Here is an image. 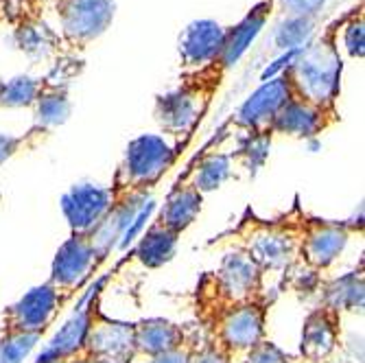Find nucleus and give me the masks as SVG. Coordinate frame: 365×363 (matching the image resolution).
<instances>
[{"mask_svg":"<svg viewBox=\"0 0 365 363\" xmlns=\"http://www.w3.org/2000/svg\"><path fill=\"white\" fill-rule=\"evenodd\" d=\"M267 298L264 293V272L243 252H227L215 272L204 274L195 291V311L202 322L223 309Z\"/></svg>","mask_w":365,"mask_h":363,"instance_id":"nucleus-1","label":"nucleus"},{"mask_svg":"<svg viewBox=\"0 0 365 363\" xmlns=\"http://www.w3.org/2000/svg\"><path fill=\"white\" fill-rule=\"evenodd\" d=\"M178 160V147L155 134L134 138L112 180V206L131 200H147V193L171 171Z\"/></svg>","mask_w":365,"mask_h":363,"instance_id":"nucleus-2","label":"nucleus"},{"mask_svg":"<svg viewBox=\"0 0 365 363\" xmlns=\"http://www.w3.org/2000/svg\"><path fill=\"white\" fill-rule=\"evenodd\" d=\"M282 75L289 79L293 96L317 108L335 110L341 79V57L330 38L309 42Z\"/></svg>","mask_w":365,"mask_h":363,"instance_id":"nucleus-3","label":"nucleus"},{"mask_svg":"<svg viewBox=\"0 0 365 363\" xmlns=\"http://www.w3.org/2000/svg\"><path fill=\"white\" fill-rule=\"evenodd\" d=\"M237 250H243L256 265L267 272H282L297 262V225L295 208L274 221L245 215L241 225L232 232Z\"/></svg>","mask_w":365,"mask_h":363,"instance_id":"nucleus-4","label":"nucleus"},{"mask_svg":"<svg viewBox=\"0 0 365 363\" xmlns=\"http://www.w3.org/2000/svg\"><path fill=\"white\" fill-rule=\"evenodd\" d=\"M272 298H260L254 302L223 309L206 319H202L204 337L217 344L232 361L235 357H245L254 346L267 339V315Z\"/></svg>","mask_w":365,"mask_h":363,"instance_id":"nucleus-5","label":"nucleus"},{"mask_svg":"<svg viewBox=\"0 0 365 363\" xmlns=\"http://www.w3.org/2000/svg\"><path fill=\"white\" fill-rule=\"evenodd\" d=\"M295 225H297V262H302L309 276L326 272L346 250L352 232L361 223H344L317 219L302 213L295 206Z\"/></svg>","mask_w":365,"mask_h":363,"instance_id":"nucleus-6","label":"nucleus"},{"mask_svg":"<svg viewBox=\"0 0 365 363\" xmlns=\"http://www.w3.org/2000/svg\"><path fill=\"white\" fill-rule=\"evenodd\" d=\"M63 305V295L51 285H38L3 313L0 335H44Z\"/></svg>","mask_w":365,"mask_h":363,"instance_id":"nucleus-7","label":"nucleus"},{"mask_svg":"<svg viewBox=\"0 0 365 363\" xmlns=\"http://www.w3.org/2000/svg\"><path fill=\"white\" fill-rule=\"evenodd\" d=\"M88 307L90 319L81 350L96 363H129L134 357V324L108 317L98 305V295Z\"/></svg>","mask_w":365,"mask_h":363,"instance_id":"nucleus-8","label":"nucleus"},{"mask_svg":"<svg viewBox=\"0 0 365 363\" xmlns=\"http://www.w3.org/2000/svg\"><path fill=\"white\" fill-rule=\"evenodd\" d=\"M210 90L204 83H184L155 98L153 116L171 136H188L204 114V103Z\"/></svg>","mask_w":365,"mask_h":363,"instance_id":"nucleus-9","label":"nucleus"},{"mask_svg":"<svg viewBox=\"0 0 365 363\" xmlns=\"http://www.w3.org/2000/svg\"><path fill=\"white\" fill-rule=\"evenodd\" d=\"M57 16L66 40L83 46L112 24L114 0H59Z\"/></svg>","mask_w":365,"mask_h":363,"instance_id":"nucleus-10","label":"nucleus"},{"mask_svg":"<svg viewBox=\"0 0 365 363\" xmlns=\"http://www.w3.org/2000/svg\"><path fill=\"white\" fill-rule=\"evenodd\" d=\"M98 256L88 235H71L55 254L48 282L61 293L71 295L96 267Z\"/></svg>","mask_w":365,"mask_h":363,"instance_id":"nucleus-11","label":"nucleus"},{"mask_svg":"<svg viewBox=\"0 0 365 363\" xmlns=\"http://www.w3.org/2000/svg\"><path fill=\"white\" fill-rule=\"evenodd\" d=\"M291 96L293 92H291L289 79L284 75L272 77L269 81H264L258 90H254L247 96V101L235 114V123L239 127L254 131L256 136L269 134L276 114Z\"/></svg>","mask_w":365,"mask_h":363,"instance_id":"nucleus-12","label":"nucleus"},{"mask_svg":"<svg viewBox=\"0 0 365 363\" xmlns=\"http://www.w3.org/2000/svg\"><path fill=\"white\" fill-rule=\"evenodd\" d=\"M225 31L223 24L210 18L192 20L180 36V57L184 68L202 75L212 71L225 42Z\"/></svg>","mask_w":365,"mask_h":363,"instance_id":"nucleus-13","label":"nucleus"},{"mask_svg":"<svg viewBox=\"0 0 365 363\" xmlns=\"http://www.w3.org/2000/svg\"><path fill=\"white\" fill-rule=\"evenodd\" d=\"M112 206L110 186L77 184L61 197V210L71 225V235H88Z\"/></svg>","mask_w":365,"mask_h":363,"instance_id":"nucleus-14","label":"nucleus"},{"mask_svg":"<svg viewBox=\"0 0 365 363\" xmlns=\"http://www.w3.org/2000/svg\"><path fill=\"white\" fill-rule=\"evenodd\" d=\"M341 339V313L319 302L304 319L300 354L309 363H322L333 357Z\"/></svg>","mask_w":365,"mask_h":363,"instance_id":"nucleus-15","label":"nucleus"},{"mask_svg":"<svg viewBox=\"0 0 365 363\" xmlns=\"http://www.w3.org/2000/svg\"><path fill=\"white\" fill-rule=\"evenodd\" d=\"M337 121L339 116L335 110L317 108L313 103L302 101V98L291 96L276 114L269 134H282L291 138H313L319 136L328 127H333Z\"/></svg>","mask_w":365,"mask_h":363,"instance_id":"nucleus-16","label":"nucleus"},{"mask_svg":"<svg viewBox=\"0 0 365 363\" xmlns=\"http://www.w3.org/2000/svg\"><path fill=\"white\" fill-rule=\"evenodd\" d=\"M192 339H195L192 331H188L186 326H180L175 322L162 319V317L140 319L134 324V335H131V342H134V357L131 359L158 357L164 352L184 348Z\"/></svg>","mask_w":365,"mask_h":363,"instance_id":"nucleus-17","label":"nucleus"},{"mask_svg":"<svg viewBox=\"0 0 365 363\" xmlns=\"http://www.w3.org/2000/svg\"><path fill=\"white\" fill-rule=\"evenodd\" d=\"M202 204H204V195L190 182L184 180L175 184V188L167 195L164 206L160 208L153 221L160 223L162 227L171 230L175 235H182L184 230H188L195 223L199 213H202Z\"/></svg>","mask_w":365,"mask_h":363,"instance_id":"nucleus-18","label":"nucleus"},{"mask_svg":"<svg viewBox=\"0 0 365 363\" xmlns=\"http://www.w3.org/2000/svg\"><path fill=\"white\" fill-rule=\"evenodd\" d=\"M269 7L272 5L264 0V3L256 5L235 29L225 31V42H223V48H221V55H219V59L215 63V68L219 66L221 71H227L245 55V51L252 46V42L258 38V33L262 31L264 22H267Z\"/></svg>","mask_w":365,"mask_h":363,"instance_id":"nucleus-19","label":"nucleus"},{"mask_svg":"<svg viewBox=\"0 0 365 363\" xmlns=\"http://www.w3.org/2000/svg\"><path fill=\"white\" fill-rule=\"evenodd\" d=\"M180 235L171 230L162 227L160 223H151L147 232L140 237V243L136 245V258L143 262L147 270H158L175 256Z\"/></svg>","mask_w":365,"mask_h":363,"instance_id":"nucleus-20","label":"nucleus"},{"mask_svg":"<svg viewBox=\"0 0 365 363\" xmlns=\"http://www.w3.org/2000/svg\"><path fill=\"white\" fill-rule=\"evenodd\" d=\"M36 127L42 131H48L71 116V98L66 94V88L53 86L48 81H42V90L36 98Z\"/></svg>","mask_w":365,"mask_h":363,"instance_id":"nucleus-21","label":"nucleus"},{"mask_svg":"<svg viewBox=\"0 0 365 363\" xmlns=\"http://www.w3.org/2000/svg\"><path fill=\"white\" fill-rule=\"evenodd\" d=\"M88 319H90V307H83L77 315H73L61 326V331L53 337V342L46 346V350L40 354L38 361H48V359H57V357H66V354L77 352L86 339Z\"/></svg>","mask_w":365,"mask_h":363,"instance_id":"nucleus-22","label":"nucleus"},{"mask_svg":"<svg viewBox=\"0 0 365 363\" xmlns=\"http://www.w3.org/2000/svg\"><path fill=\"white\" fill-rule=\"evenodd\" d=\"M230 171H232V160L227 153H208L195 164L186 182H190L204 195L217 190L230 178Z\"/></svg>","mask_w":365,"mask_h":363,"instance_id":"nucleus-23","label":"nucleus"},{"mask_svg":"<svg viewBox=\"0 0 365 363\" xmlns=\"http://www.w3.org/2000/svg\"><path fill=\"white\" fill-rule=\"evenodd\" d=\"M324 305L344 315V311H354L363 307V276L352 272L335 282H330L324 293Z\"/></svg>","mask_w":365,"mask_h":363,"instance_id":"nucleus-24","label":"nucleus"},{"mask_svg":"<svg viewBox=\"0 0 365 363\" xmlns=\"http://www.w3.org/2000/svg\"><path fill=\"white\" fill-rule=\"evenodd\" d=\"M315 33V18H284L274 33V42L280 51L304 48Z\"/></svg>","mask_w":365,"mask_h":363,"instance_id":"nucleus-25","label":"nucleus"},{"mask_svg":"<svg viewBox=\"0 0 365 363\" xmlns=\"http://www.w3.org/2000/svg\"><path fill=\"white\" fill-rule=\"evenodd\" d=\"M42 90V81L29 75L14 77L3 83L0 90V106L3 108H31Z\"/></svg>","mask_w":365,"mask_h":363,"instance_id":"nucleus-26","label":"nucleus"},{"mask_svg":"<svg viewBox=\"0 0 365 363\" xmlns=\"http://www.w3.org/2000/svg\"><path fill=\"white\" fill-rule=\"evenodd\" d=\"M40 339V335H0V363H22Z\"/></svg>","mask_w":365,"mask_h":363,"instance_id":"nucleus-27","label":"nucleus"},{"mask_svg":"<svg viewBox=\"0 0 365 363\" xmlns=\"http://www.w3.org/2000/svg\"><path fill=\"white\" fill-rule=\"evenodd\" d=\"M243 363H297V361L291 354H287L284 350H280L274 342L262 339L258 346H254L245 354Z\"/></svg>","mask_w":365,"mask_h":363,"instance_id":"nucleus-28","label":"nucleus"},{"mask_svg":"<svg viewBox=\"0 0 365 363\" xmlns=\"http://www.w3.org/2000/svg\"><path fill=\"white\" fill-rule=\"evenodd\" d=\"M190 363H232V359L210 339H195L190 346Z\"/></svg>","mask_w":365,"mask_h":363,"instance_id":"nucleus-29","label":"nucleus"},{"mask_svg":"<svg viewBox=\"0 0 365 363\" xmlns=\"http://www.w3.org/2000/svg\"><path fill=\"white\" fill-rule=\"evenodd\" d=\"M344 46L350 57L363 59L365 55V26L363 18H354L344 26Z\"/></svg>","mask_w":365,"mask_h":363,"instance_id":"nucleus-30","label":"nucleus"},{"mask_svg":"<svg viewBox=\"0 0 365 363\" xmlns=\"http://www.w3.org/2000/svg\"><path fill=\"white\" fill-rule=\"evenodd\" d=\"M326 0H280V9L287 18H315Z\"/></svg>","mask_w":365,"mask_h":363,"instance_id":"nucleus-31","label":"nucleus"},{"mask_svg":"<svg viewBox=\"0 0 365 363\" xmlns=\"http://www.w3.org/2000/svg\"><path fill=\"white\" fill-rule=\"evenodd\" d=\"M18 38H20V48L31 53V55H44L46 53V42H44V36L40 31H36L33 26H24L20 33H18Z\"/></svg>","mask_w":365,"mask_h":363,"instance_id":"nucleus-32","label":"nucleus"},{"mask_svg":"<svg viewBox=\"0 0 365 363\" xmlns=\"http://www.w3.org/2000/svg\"><path fill=\"white\" fill-rule=\"evenodd\" d=\"M29 136H7L0 134V164L5 160H9L11 155H16L18 151H22V147H29Z\"/></svg>","mask_w":365,"mask_h":363,"instance_id":"nucleus-33","label":"nucleus"},{"mask_svg":"<svg viewBox=\"0 0 365 363\" xmlns=\"http://www.w3.org/2000/svg\"><path fill=\"white\" fill-rule=\"evenodd\" d=\"M192 342L188 346H184V348L164 352V354H158V357H149V359H145V363H190V346H192Z\"/></svg>","mask_w":365,"mask_h":363,"instance_id":"nucleus-34","label":"nucleus"},{"mask_svg":"<svg viewBox=\"0 0 365 363\" xmlns=\"http://www.w3.org/2000/svg\"><path fill=\"white\" fill-rule=\"evenodd\" d=\"M3 83H5V81H3V79H0V90H3Z\"/></svg>","mask_w":365,"mask_h":363,"instance_id":"nucleus-35","label":"nucleus"}]
</instances>
